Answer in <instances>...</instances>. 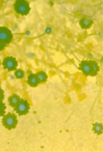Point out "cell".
<instances>
[{"instance_id":"obj_1","label":"cell","mask_w":103,"mask_h":152,"mask_svg":"<svg viewBox=\"0 0 103 152\" xmlns=\"http://www.w3.org/2000/svg\"><path fill=\"white\" fill-rule=\"evenodd\" d=\"M78 69L82 72L83 75L87 77L96 76L100 71L98 63L93 60L82 61L80 63Z\"/></svg>"},{"instance_id":"obj_2","label":"cell","mask_w":103,"mask_h":152,"mask_svg":"<svg viewBox=\"0 0 103 152\" xmlns=\"http://www.w3.org/2000/svg\"><path fill=\"white\" fill-rule=\"evenodd\" d=\"M1 122L2 125L6 129L9 130L15 129L18 124L17 115L14 113H8L3 116Z\"/></svg>"},{"instance_id":"obj_3","label":"cell","mask_w":103,"mask_h":152,"mask_svg":"<svg viewBox=\"0 0 103 152\" xmlns=\"http://www.w3.org/2000/svg\"><path fill=\"white\" fill-rule=\"evenodd\" d=\"M14 8L17 14L22 16H27L30 12L31 8L27 0H16L14 4Z\"/></svg>"},{"instance_id":"obj_4","label":"cell","mask_w":103,"mask_h":152,"mask_svg":"<svg viewBox=\"0 0 103 152\" xmlns=\"http://www.w3.org/2000/svg\"><path fill=\"white\" fill-rule=\"evenodd\" d=\"M2 66L3 69L7 70L9 72L15 71L18 67V61L15 57L7 56L4 57L2 61Z\"/></svg>"},{"instance_id":"obj_5","label":"cell","mask_w":103,"mask_h":152,"mask_svg":"<svg viewBox=\"0 0 103 152\" xmlns=\"http://www.w3.org/2000/svg\"><path fill=\"white\" fill-rule=\"evenodd\" d=\"M30 103L28 100L21 99L18 104L14 107V111L19 116L26 115L30 110Z\"/></svg>"},{"instance_id":"obj_6","label":"cell","mask_w":103,"mask_h":152,"mask_svg":"<svg viewBox=\"0 0 103 152\" xmlns=\"http://www.w3.org/2000/svg\"><path fill=\"white\" fill-rule=\"evenodd\" d=\"M14 35L12 31L5 26H0V41L8 45L13 39Z\"/></svg>"},{"instance_id":"obj_7","label":"cell","mask_w":103,"mask_h":152,"mask_svg":"<svg viewBox=\"0 0 103 152\" xmlns=\"http://www.w3.org/2000/svg\"><path fill=\"white\" fill-rule=\"evenodd\" d=\"M27 83L30 87H37L41 84L36 73H30L28 75Z\"/></svg>"},{"instance_id":"obj_8","label":"cell","mask_w":103,"mask_h":152,"mask_svg":"<svg viewBox=\"0 0 103 152\" xmlns=\"http://www.w3.org/2000/svg\"><path fill=\"white\" fill-rule=\"evenodd\" d=\"M94 22L92 19L86 17H83L79 20V26L83 30L90 29L93 25Z\"/></svg>"},{"instance_id":"obj_9","label":"cell","mask_w":103,"mask_h":152,"mask_svg":"<svg viewBox=\"0 0 103 152\" xmlns=\"http://www.w3.org/2000/svg\"><path fill=\"white\" fill-rule=\"evenodd\" d=\"M21 99V97L19 95L15 93H13L8 98L7 100L9 106L12 108H14L18 104Z\"/></svg>"},{"instance_id":"obj_10","label":"cell","mask_w":103,"mask_h":152,"mask_svg":"<svg viewBox=\"0 0 103 152\" xmlns=\"http://www.w3.org/2000/svg\"><path fill=\"white\" fill-rule=\"evenodd\" d=\"M41 84L45 83L48 81V76L47 73L43 70H39L36 73Z\"/></svg>"},{"instance_id":"obj_11","label":"cell","mask_w":103,"mask_h":152,"mask_svg":"<svg viewBox=\"0 0 103 152\" xmlns=\"http://www.w3.org/2000/svg\"><path fill=\"white\" fill-rule=\"evenodd\" d=\"M92 130L98 136L102 135L103 132V126L102 123H96L93 124Z\"/></svg>"},{"instance_id":"obj_12","label":"cell","mask_w":103,"mask_h":152,"mask_svg":"<svg viewBox=\"0 0 103 152\" xmlns=\"http://www.w3.org/2000/svg\"><path fill=\"white\" fill-rule=\"evenodd\" d=\"M14 75L17 80H22L25 77V72L21 69H17L15 71Z\"/></svg>"},{"instance_id":"obj_13","label":"cell","mask_w":103,"mask_h":152,"mask_svg":"<svg viewBox=\"0 0 103 152\" xmlns=\"http://www.w3.org/2000/svg\"><path fill=\"white\" fill-rule=\"evenodd\" d=\"M6 104L3 101H0V118L2 117L6 114Z\"/></svg>"},{"instance_id":"obj_14","label":"cell","mask_w":103,"mask_h":152,"mask_svg":"<svg viewBox=\"0 0 103 152\" xmlns=\"http://www.w3.org/2000/svg\"><path fill=\"white\" fill-rule=\"evenodd\" d=\"M5 98V95L3 89L0 87V101H3Z\"/></svg>"},{"instance_id":"obj_15","label":"cell","mask_w":103,"mask_h":152,"mask_svg":"<svg viewBox=\"0 0 103 152\" xmlns=\"http://www.w3.org/2000/svg\"><path fill=\"white\" fill-rule=\"evenodd\" d=\"M7 45L0 41V52L4 51Z\"/></svg>"},{"instance_id":"obj_16","label":"cell","mask_w":103,"mask_h":152,"mask_svg":"<svg viewBox=\"0 0 103 152\" xmlns=\"http://www.w3.org/2000/svg\"><path fill=\"white\" fill-rule=\"evenodd\" d=\"M35 56V55L34 53H30L28 54V57L29 58H30V59L34 58Z\"/></svg>"},{"instance_id":"obj_17","label":"cell","mask_w":103,"mask_h":152,"mask_svg":"<svg viewBox=\"0 0 103 152\" xmlns=\"http://www.w3.org/2000/svg\"><path fill=\"white\" fill-rule=\"evenodd\" d=\"M51 31H52V29H51V28H49V27H48L45 29V33L47 34L51 33Z\"/></svg>"},{"instance_id":"obj_18","label":"cell","mask_w":103,"mask_h":152,"mask_svg":"<svg viewBox=\"0 0 103 152\" xmlns=\"http://www.w3.org/2000/svg\"><path fill=\"white\" fill-rule=\"evenodd\" d=\"M30 34H31V32H30V31L28 30V31H26L25 34H26V35H30Z\"/></svg>"},{"instance_id":"obj_19","label":"cell","mask_w":103,"mask_h":152,"mask_svg":"<svg viewBox=\"0 0 103 152\" xmlns=\"http://www.w3.org/2000/svg\"><path fill=\"white\" fill-rule=\"evenodd\" d=\"M2 65V61H1V60L0 59V66H1Z\"/></svg>"}]
</instances>
